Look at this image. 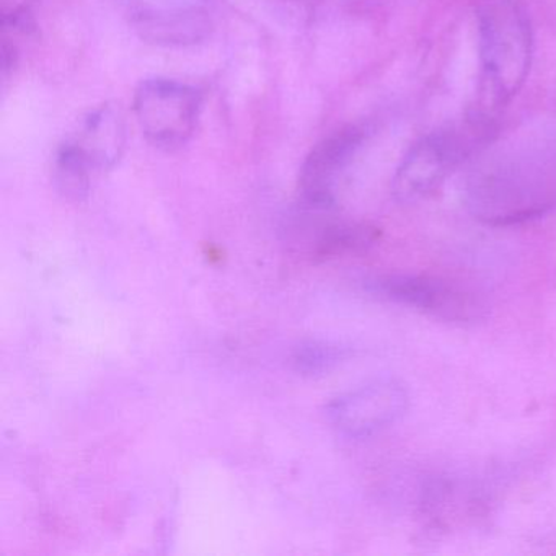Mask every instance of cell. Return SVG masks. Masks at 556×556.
Returning <instances> with one entry per match:
<instances>
[{
    "instance_id": "cell-1",
    "label": "cell",
    "mask_w": 556,
    "mask_h": 556,
    "mask_svg": "<svg viewBox=\"0 0 556 556\" xmlns=\"http://www.w3.org/2000/svg\"><path fill=\"white\" fill-rule=\"evenodd\" d=\"M467 203L494 226L522 223L556 204V131L536 132L488 155L467 185Z\"/></svg>"
},
{
    "instance_id": "cell-2",
    "label": "cell",
    "mask_w": 556,
    "mask_h": 556,
    "mask_svg": "<svg viewBox=\"0 0 556 556\" xmlns=\"http://www.w3.org/2000/svg\"><path fill=\"white\" fill-rule=\"evenodd\" d=\"M478 38L484 93L504 105L529 76L533 54L529 18L514 0H490L478 14Z\"/></svg>"
},
{
    "instance_id": "cell-3",
    "label": "cell",
    "mask_w": 556,
    "mask_h": 556,
    "mask_svg": "<svg viewBox=\"0 0 556 556\" xmlns=\"http://www.w3.org/2000/svg\"><path fill=\"white\" fill-rule=\"evenodd\" d=\"M200 90L178 80L149 79L136 90L135 115L142 135L159 149L181 148L200 119Z\"/></svg>"
},
{
    "instance_id": "cell-4",
    "label": "cell",
    "mask_w": 556,
    "mask_h": 556,
    "mask_svg": "<svg viewBox=\"0 0 556 556\" xmlns=\"http://www.w3.org/2000/svg\"><path fill=\"white\" fill-rule=\"evenodd\" d=\"M367 289L393 304L448 324H475L486 311L473 292L429 276H377L367 281Z\"/></svg>"
},
{
    "instance_id": "cell-5",
    "label": "cell",
    "mask_w": 556,
    "mask_h": 556,
    "mask_svg": "<svg viewBox=\"0 0 556 556\" xmlns=\"http://www.w3.org/2000/svg\"><path fill=\"white\" fill-rule=\"evenodd\" d=\"M409 396L396 380H376L334 399L327 406L330 425L346 438H369L399 421Z\"/></svg>"
},
{
    "instance_id": "cell-6",
    "label": "cell",
    "mask_w": 556,
    "mask_h": 556,
    "mask_svg": "<svg viewBox=\"0 0 556 556\" xmlns=\"http://www.w3.org/2000/svg\"><path fill=\"white\" fill-rule=\"evenodd\" d=\"M467 142L455 132H434L416 142L393 178V197L403 204L431 197L464 157Z\"/></svg>"
},
{
    "instance_id": "cell-7",
    "label": "cell",
    "mask_w": 556,
    "mask_h": 556,
    "mask_svg": "<svg viewBox=\"0 0 556 556\" xmlns=\"http://www.w3.org/2000/svg\"><path fill=\"white\" fill-rule=\"evenodd\" d=\"M364 131L348 126L324 139L305 161L301 170V193L314 210H330L337 197L338 184L353 162L363 142Z\"/></svg>"
},
{
    "instance_id": "cell-8",
    "label": "cell",
    "mask_w": 556,
    "mask_h": 556,
    "mask_svg": "<svg viewBox=\"0 0 556 556\" xmlns=\"http://www.w3.org/2000/svg\"><path fill=\"white\" fill-rule=\"evenodd\" d=\"M142 38L164 45L194 43L206 37L210 21L198 8H152L136 14Z\"/></svg>"
},
{
    "instance_id": "cell-9",
    "label": "cell",
    "mask_w": 556,
    "mask_h": 556,
    "mask_svg": "<svg viewBox=\"0 0 556 556\" xmlns=\"http://www.w3.org/2000/svg\"><path fill=\"white\" fill-rule=\"evenodd\" d=\"M92 168H112L122 159L126 128L115 106H102L84 123L79 138L73 141Z\"/></svg>"
},
{
    "instance_id": "cell-10",
    "label": "cell",
    "mask_w": 556,
    "mask_h": 556,
    "mask_svg": "<svg viewBox=\"0 0 556 556\" xmlns=\"http://www.w3.org/2000/svg\"><path fill=\"white\" fill-rule=\"evenodd\" d=\"M90 170L92 167L77 146L74 142H66L56 157L54 180H56L58 190L67 200H84L89 194Z\"/></svg>"
},
{
    "instance_id": "cell-11",
    "label": "cell",
    "mask_w": 556,
    "mask_h": 556,
    "mask_svg": "<svg viewBox=\"0 0 556 556\" xmlns=\"http://www.w3.org/2000/svg\"><path fill=\"white\" fill-rule=\"evenodd\" d=\"M344 357V351L333 344L308 341L295 351L294 363L307 376L328 372Z\"/></svg>"
}]
</instances>
